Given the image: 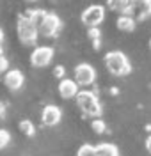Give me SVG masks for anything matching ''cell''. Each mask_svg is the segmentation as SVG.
I'll list each match as a JSON object with an SVG mask.
<instances>
[{"label":"cell","mask_w":151,"mask_h":156,"mask_svg":"<svg viewBox=\"0 0 151 156\" xmlns=\"http://www.w3.org/2000/svg\"><path fill=\"white\" fill-rule=\"evenodd\" d=\"M105 68L116 76H124V75H128L131 71L128 57L123 51H117V50L116 51H109L105 55Z\"/></svg>","instance_id":"6da1fadb"},{"label":"cell","mask_w":151,"mask_h":156,"mask_svg":"<svg viewBox=\"0 0 151 156\" xmlns=\"http://www.w3.org/2000/svg\"><path fill=\"white\" fill-rule=\"evenodd\" d=\"M77 105L80 107V110L85 114V115H91V117H98L101 115V105L100 101H98V98L94 92H91V90H78V94H77Z\"/></svg>","instance_id":"7a4b0ae2"},{"label":"cell","mask_w":151,"mask_h":156,"mask_svg":"<svg viewBox=\"0 0 151 156\" xmlns=\"http://www.w3.org/2000/svg\"><path fill=\"white\" fill-rule=\"evenodd\" d=\"M16 30H18V37H20V41L23 43V44H36L39 32H38V29L34 27V23L29 20V16H25V14L18 16Z\"/></svg>","instance_id":"3957f363"},{"label":"cell","mask_w":151,"mask_h":156,"mask_svg":"<svg viewBox=\"0 0 151 156\" xmlns=\"http://www.w3.org/2000/svg\"><path fill=\"white\" fill-rule=\"evenodd\" d=\"M103 20H105V7L98 5V4L89 5L87 9L82 12V23L85 27H89V29H98V25Z\"/></svg>","instance_id":"277c9868"},{"label":"cell","mask_w":151,"mask_h":156,"mask_svg":"<svg viewBox=\"0 0 151 156\" xmlns=\"http://www.w3.org/2000/svg\"><path fill=\"white\" fill-rule=\"evenodd\" d=\"M126 14L135 20H146L151 16V0H130Z\"/></svg>","instance_id":"5b68a950"},{"label":"cell","mask_w":151,"mask_h":156,"mask_svg":"<svg viewBox=\"0 0 151 156\" xmlns=\"http://www.w3.org/2000/svg\"><path fill=\"white\" fill-rule=\"evenodd\" d=\"M60 27H62V21H60L59 16L53 14V12H46V16L43 20V23L39 25L38 32L41 36H45V37H53L60 30Z\"/></svg>","instance_id":"8992f818"},{"label":"cell","mask_w":151,"mask_h":156,"mask_svg":"<svg viewBox=\"0 0 151 156\" xmlns=\"http://www.w3.org/2000/svg\"><path fill=\"white\" fill-rule=\"evenodd\" d=\"M94 80H96V71H94V68L91 64L82 62V64H78L75 68V82H77V85L87 87Z\"/></svg>","instance_id":"52a82bcc"},{"label":"cell","mask_w":151,"mask_h":156,"mask_svg":"<svg viewBox=\"0 0 151 156\" xmlns=\"http://www.w3.org/2000/svg\"><path fill=\"white\" fill-rule=\"evenodd\" d=\"M53 58V48L52 46H38L30 53V64L34 68H45Z\"/></svg>","instance_id":"ba28073f"},{"label":"cell","mask_w":151,"mask_h":156,"mask_svg":"<svg viewBox=\"0 0 151 156\" xmlns=\"http://www.w3.org/2000/svg\"><path fill=\"white\" fill-rule=\"evenodd\" d=\"M23 73H21L20 69H11L5 73V76H4V85L13 90V92H16V90H20L23 87Z\"/></svg>","instance_id":"9c48e42d"},{"label":"cell","mask_w":151,"mask_h":156,"mask_svg":"<svg viewBox=\"0 0 151 156\" xmlns=\"http://www.w3.org/2000/svg\"><path fill=\"white\" fill-rule=\"evenodd\" d=\"M60 119H62V112L59 107L55 105H48V107L43 108V114H41V121L45 126H55L59 124Z\"/></svg>","instance_id":"30bf717a"},{"label":"cell","mask_w":151,"mask_h":156,"mask_svg":"<svg viewBox=\"0 0 151 156\" xmlns=\"http://www.w3.org/2000/svg\"><path fill=\"white\" fill-rule=\"evenodd\" d=\"M59 94L64 99H71V98H77L78 94V85L75 80L71 78H62L59 82Z\"/></svg>","instance_id":"8fae6325"},{"label":"cell","mask_w":151,"mask_h":156,"mask_svg":"<svg viewBox=\"0 0 151 156\" xmlns=\"http://www.w3.org/2000/svg\"><path fill=\"white\" fill-rule=\"evenodd\" d=\"M94 151H96V156H119V151L114 144H109V142H103V144H98L94 146Z\"/></svg>","instance_id":"7c38bea8"},{"label":"cell","mask_w":151,"mask_h":156,"mask_svg":"<svg viewBox=\"0 0 151 156\" xmlns=\"http://www.w3.org/2000/svg\"><path fill=\"white\" fill-rule=\"evenodd\" d=\"M116 25H117V29L123 30V32H133L135 30V20L128 16V14H121L117 21H116Z\"/></svg>","instance_id":"4fadbf2b"},{"label":"cell","mask_w":151,"mask_h":156,"mask_svg":"<svg viewBox=\"0 0 151 156\" xmlns=\"http://www.w3.org/2000/svg\"><path fill=\"white\" fill-rule=\"evenodd\" d=\"M107 5L114 12H126L128 5H130V0H107Z\"/></svg>","instance_id":"5bb4252c"},{"label":"cell","mask_w":151,"mask_h":156,"mask_svg":"<svg viewBox=\"0 0 151 156\" xmlns=\"http://www.w3.org/2000/svg\"><path fill=\"white\" fill-rule=\"evenodd\" d=\"M27 16H29V20L34 23V27H36V29H39V25L43 23V20H45V16H46V12H45V11H41V9H38V11H30Z\"/></svg>","instance_id":"9a60e30c"},{"label":"cell","mask_w":151,"mask_h":156,"mask_svg":"<svg viewBox=\"0 0 151 156\" xmlns=\"http://www.w3.org/2000/svg\"><path fill=\"white\" fill-rule=\"evenodd\" d=\"M77 156H96L94 146H91V144H84V146H80V149L77 151Z\"/></svg>","instance_id":"2e32d148"},{"label":"cell","mask_w":151,"mask_h":156,"mask_svg":"<svg viewBox=\"0 0 151 156\" xmlns=\"http://www.w3.org/2000/svg\"><path fill=\"white\" fill-rule=\"evenodd\" d=\"M20 129L27 136H32L34 133H36V128H34V124H32L30 121H21V122H20Z\"/></svg>","instance_id":"e0dca14e"},{"label":"cell","mask_w":151,"mask_h":156,"mask_svg":"<svg viewBox=\"0 0 151 156\" xmlns=\"http://www.w3.org/2000/svg\"><path fill=\"white\" fill-rule=\"evenodd\" d=\"M9 142H11V133L7 129H0V151L9 146Z\"/></svg>","instance_id":"ac0fdd59"},{"label":"cell","mask_w":151,"mask_h":156,"mask_svg":"<svg viewBox=\"0 0 151 156\" xmlns=\"http://www.w3.org/2000/svg\"><path fill=\"white\" fill-rule=\"evenodd\" d=\"M89 37H91V41H92V44H94V48H100V37H101L100 30L89 29Z\"/></svg>","instance_id":"d6986e66"},{"label":"cell","mask_w":151,"mask_h":156,"mask_svg":"<svg viewBox=\"0 0 151 156\" xmlns=\"http://www.w3.org/2000/svg\"><path fill=\"white\" fill-rule=\"evenodd\" d=\"M91 126H92V131H94V133H103V131H105V122H103L101 119H94V121L91 122Z\"/></svg>","instance_id":"ffe728a7"},{"label":"cell","mask_w":151,"mask_h":156,"mask_svg":"<svg viewBox=\"0 0 151 156\" xmlns=\"http://www.w3.org/2000/svg\"><path fill=\"white\" fill-rule=\"evenodd\" d=\"M7 69H9V60L5 57H0V75L7 73Z\"/></svg>","instance_id":"44dd1931"},{"label":"cell","mask_w":151,"mask_h":156,"mask_svg":"<svg viewBox=\"0 0 151 156\" xmlns=\"http://www.w3.org/2000/svg\"><path fill=\"white\" fill-rule=\"evenodd\" d=\"M53 75L62 80V78H64V68H62V66H57V68L53 69Z\"/></svg>","instance_id":"7402d4cb"},{"label":"cell","mask_w":151,"mask_h":156,"mask_svg":"<svg viewBox=\"0 0 151 156\" xmlns=\"http://www.w3.org/2000/svg\"><path fill=\"white\" fill-rule=\"evenodd\" d=\"M146 149H148V153L151 154V135L146 138Z\"/></svg>","instance_id":"603a6c76"},{"label":"cell","mask_w":151,"mask_h":156,"mask_svg":"<svg viewBox=\"0 0 151 156\" xmlns=\"http://www.w3.org/2000/svg\"><path fill=\"white\" fill-rule=\"evenodd\" d=\"M5 115V108H4V105L0 103V117H4Z\"/></svg>","instance_id":"cb8c5ba5"},{"label":"cell","mask_w":151,"mask_h":156,"mask_svg":"<svg viewBox=\"0 0 151 156\" xmlns=\"http://www.w3.org/2000/svg\"><path fill=\"white\" fill-rule=\"evenodd\" d=\"M2 41H4V32H2V29H0V44H2Z\"/></svg>","instance_id":"d4e9b609"},{"label":"cell","mask_w":151,"mask_h":156,"mask_svg":"<svg viewBox=\"0 0 151 156\" xmlns=\"http://www.w3.org/2000/svg\"><path fill=\"white\" fill-rule=\"evenodd\" d=\"M0 57H4V50H2V44H0Z\"/></svg>","instance_id":"484cf974"},{"label":"cell","mask_w":151,"mask_h":156,"mask_svg":"<svg viewBox=\"0 0 151 156\" xmlns=\"http://www.w3.org/2000/svg\"><path fill=\"white\" fill-rule=\"evenodd\" d=\"M27 2H36V0H27Z\"/></svg>","instance_id":"4316f807"},{"label":"cell","mask_w":151,"mask_h":156,"mask_svg":"<svg viewBox=\"0 0 151 156\" xmlns=\"http://www.w3.org/2000/svg\"><path fill=\"white\" fill-rule=\"evenodd\" d=\"M149 46H151V41H149Z\"/></svg>","instance_id":"83f0119b"}]
</instances>
